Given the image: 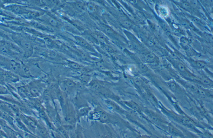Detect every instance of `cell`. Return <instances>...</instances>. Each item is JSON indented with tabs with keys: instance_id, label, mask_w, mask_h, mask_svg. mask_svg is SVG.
I'll return each mask as SVG.
<instances>
[{
	"instance_id": "cell-1",
	"label": "cell",
	"mask_w": 213,
	"mask_h": 138,
	"mask_svg": "<svg viewBox=\"0 0 213 138\" xmlns=\"http://www.w3.org/2000/svg\"><path fill=\"white\" fill-rule=\"evenodd\" d=\"M169 131L173 135L176 137H182L183 135L181 134V133L178 130L173 127V126H170L169 127Z\"/></svg>"
},
{
	"instance_id": "cell-2",
	"label": "cell",
	"mask_w": 213,
	"mask_h": 138,
	"mask_svg": "<svg viewBox=\"0 0 213 138\" xmlns=\"http://www.w3.org/2000/svg\"><path fill=\"white\" fill-rule=\"evenodd\" d=\"M21 45L27 50H29L31 48V45L28 41L26 40H23L21 42Z\"/></svg>"
},
{
	"instance_id": "cell-3",
	"label": "cell",
	"mask_w": 213,
	"mask_h": 138,
	"mask_svg": "<svg viewBox=\"0 0 213 138\" xmlns=\"http://www.w3.org/2000/svg\"><path fill=\"white\" fill-rule=\"evenodd\" d=\"M181 122L183 123V124H185V125H193V122L189 118L187 117H184L182 118L181 119Z\"/></svg>"
},
{
	"instance_id": "cell-4",
	"label": "cell",
	"mask_w": 213,
	"mask_h": 138,
	"mask_svg": "<svg viewBox=\"0 0 213 138\" xmlns=\"http://www.w3.org/2000/svg\"><path fill=\"white\" fill-rule=\"evenodd\" d=\"M155 58V56L153 54H149L145 57V60L147 62H151L153 61Z\"/></svg>"
},
{
	"instance_id": "cell-5",
	"label": "cell",
	"mask_w": 213,
	"mask_h": 138,
	"mask_svg": "<svg viewBox=\"0 0 213 138\" xmlns=\"http://www.w3.org/2000/svg\"><path fill=\"white\" fill-rule=\"evenodd\" d=\"M71 138H82V134L79 131H76L72 134Z\"/></svg>"
},
{
	"instance_id": "cell-6",
	"label": "cell",
	"mask_w": 213,
	"mask_h": 138,
	"mask_svg": "<svg viewBox=\"0 0 213 138\" xmlns=\"http://www.w3.org/2000/svg\"><path fill=\"white\" fill-rule=\"evenodd\" d=\"M201 81L206 85H209L211 83V82L210 80L206 78V77H202L201 78Z\"/></svg>"
},
{
	"instance_id": "cell-7",
	"label": "cell",
	"mask_w": 213,
	"mask_h": 138,
	"mask_svg": "<svg viewBox=\"0 0 213 138\" xmlns=\"http://www.w3.org/2000/svg\"><path fill=\"white\" fill-rule=\"evenodd\" d=\"M130 106L132 108H133L134 110H135V111H138L140 109L138 106L136 104V103L134 102H130Z\"/></svg>"
},
{
	"instance_id": "cell-8",
	"label": "cell",
	"mask_w": 213,
	"mask_h": 138,
	"mask_svg": "<svg viewBox=\"0 0 213 138\" xmlns=\"http://www.w3.org/2000/svg\"><path fill=\"white\" fill-rule=\"evenodd\" d=\"M87 9L91 12H93L96 11L95 8L94 7V5L92 4H89L87 5Z\"/></svg>"
},
{
	"instance_id": "cell-9",
	"label": "cell",
	"mask_w": 213,
	"mask_h": 138,
	"mask_svg": "<svg viewBox=\"0 0 213 138\" xmlns=\"http://www.w3.org/2000/svg\"><path fill=\"white\" fill-rule=\"evenodd\" d=\"M140 68L141 70L143 71H146L147 70V67L144 64L141 63L140 65Z\"/></svg>"
},
{
	"instance_id": "cell-10",
	"label": "cell",
	"mask_w": 213,
	"mask_h": 138,
	"mask_svg": "<svg viewBox=\"0 0 213 138\" xmlns=\"http://www.w3.org/2000/svg\"><path fill=\"white\" fill-rule=\"evenodd\" d=\"M30 93L33 95L37 94L38 93V89L36 88H33L30 89Z\"/></svg>"
},
{
	"instance_id": "cell-11",
	"label": "cell",
	"mask_w": 213,
	"mask_h": 138,
	"mask_svg": "<svg viewBox=\"0 0 213 138\" xmlns=\"http://www.w3.org/2000/svg\"><path fill=\"white\" fill-rule=\"evenodd\" d=\"M169 87L172 91H175L176 89V84L174 82H171L169 83Z\"/></svg>"
},
{
	"instance_id": "cell-12",
	"label": "cell",
	"mask_w": 213,
	"mask_h": 138,
	"mask_svg": "<svg viewBox=\"0 0 213 138\" xmlns=\"http://www.w3.org/2000/svg\"><path fill=\"white\" fill-rule=\"evenodd\" d=\"M78 41H79V42L81 43V44L84 46L86 47H89V45H88V44H87L86 42H85V40H82V39H78Z\"/></svg>"
},
{
	"instance_id": "cell-13",
	"label": "cell",
	"mask_w": 213,
	"mask_h": 138,
	"mask_svg": "<svg viewBox=\"0 0 213 138\" xmlns=\"http://www.w3.org/2000/svg\"><path fill=\"white\" fill-rule=\"evenodd\" d=\"M49 22L53 26H56L57 25V22L52 18H50L49 19Z\"/></svg>"
},
{
	"instance_id": "cell-14",
	"label": "cell",
	"mask_w": 213,
	"mask_h": 138,
	"mask_svg": "<svg viewBox=\"0 0 213 138\" xmlns=\"http://www.w3.org/2000/svg\"><path fill=\"white\" fill-rule=\"evenodd\" d=\"M196 64H197V66L198 67H200V68H203L206 66L205 63L204 62H202V61H197L196 62Z\"/></svg>"
},
{
	"instance_id": "cell-15",
	"label": "cell",
	"mask_w": 213,
	"mask_h": 138,
	"mask_svg": "<svg viewBox=\"0 0 213 138\" xmlns=\"http://www.w3.org/2000/svg\"><path fill=\"white\" fill-rule=\"evenodd\" d=\"M178 67L179 69L181 71H185V67H184V66H183V64H181V63H179V64L178 66Z\"/></svg>"
},
{
	"instance_id": "cell-16",
	"label": "cell",
	"mask_w": 213,
	"mask_h": 138,
	"mask_svg": "<svg viewBox=\"0 0 213 138\" xmlns=\"http://www.w3.org/2000/svg\"><path fill=\"white\" fill-rule=\"evenodd\" d=\"M197 92L199 94H200V96H205V92L204 91L201 90V89H199V90H197Z\"/></svg>"
},
{
	"instance_id": "cell-17",
	"label": "cell",
	"mask_w": 213,
	"mask_h": 138,
	"mask_svg": "<svg viewBox=\"0 0 213 138\" xmlns=\"http://www.w3.org/2000/svg\"><path fill=\"white\" fill-rule=\"evenodd\" d=\"M183 8L186 9H189L190 8V4L187 2L184 3H183Z\"/></svg>"
},
{
	"instance_id": "cell-18",
	"label": "cell",
	"mask_w": 213,
	"mask_h": 138,
	"mask_svg": "<svg viewBox=\"0 0 213 138\" xmlns=\"http://www.w3.org/2000/svg\"><path fill=\"white\" fill-rule=\"evenodd\" d=\"M66 84L68 86H70V87H73L75 85L74 83L71 81H68L66 82Z\"/></svg>"
},
{
	"instance_id": "cell-19",
	"label": "cell",
	"mask_w": 213,
	"mask_h": 138,
	"mask_svg": "<svg viewBox=\"0 0 213 138\" xmlns=\"http://www.w3.org/2000/svg\"><path fill=\"white\" fill-rule=\"evenodd\" d=\"M105 50H106L107 52H110L112 51V49L110 47L108 46H106L105 47Z\"/></svg>"
},
{
	"instance_id": "cell-20",
	"label": "cell",
	"mask_w": 213,
	"mask_h": 138,
	"mask_svg": "<svg viewBox=\"0 0 213 138\" xmlns=\"http://www.w3.org/2000/svg\"><path fill=\"white\" fill-rule=\"evenodd\" d=\"M182 40H181V42L182 43V44L184 45V46H186V45L187 44L188 41L187 39L183 38H182Z\"/></svg>"
},
{
	"instance_id": "cell-21",
	"label": "cell",
	"mask_w": 213,
	"mask_h": 138,
	"mask_svg": "<svg viewBox=\"0 0 213 138\" xmlns=\"http://www.w3.org/2000/svg\"><path fill=\"white\" fill-rule=\"evenodd\" d=\"M123 25L125 27H130L131 26V24L129 22H125L123 23Z\"/></svg>"
},
{
	"instance_id": "cell-22",
	"label": "cell",
	"mask_w": 213,
	"mask_h": 138,
	"mask_svg": "<svg viewBox=\"0 0 213 138\" xmlns=\"http://www.w3.org/2000/svg\"><path fill=\"white\" fill-rule=\"evenodd\" d=\"M76 7H77L78 9H82L83 8V5L82 3H76Z\"/></svg>"
},
{
	"instance_id": "cell-23",
	"label": "cell",
	"mask_w": 213,
	"mask_h": 138,
	"mask_svg": "<svg viewBox=\"0 0 213 138\" xmlns=\"http://www.w3.org/2000/svg\"><path fill=\"white\" fill-rule=\"evenodd\" d=\"M71 66L73 68H75V69H78V68H79V65L75 63H72Z\"/></svg>"
},
{
	"instance_id": "cell-24",
	"label": "cell",
	"mask_w": 213,
	"mask_h": 138,
	"mask_svg": "<svg viewBox=\"0 0 213 138\" xmlns=\"http://www.w3.org/2000/svg\"><path fill=\"white\" fill-rule=\"evenodd\" d=\"M106 31L108 34H111V33H113V31H112V29L110 28H107L106 29Z\"/></svg>"
},
{
	"instance_id": "cell-25",
	"label": "cell",
	"mask_w": 213,
	"mask_h": 138,
	"mask_svg": "<svg viewBox=\"0 0 213 138\" xmlns=\"http://www.w3.org/2000/svg\"><path fill=\"white\" fill-rule=\"evenodd\" d=\"M14 11H15L16 12H19V11H20V7H18V6H15V7L14 8Z\"/></svg>"
},
{
	"instance_id": "cell-26",
	"label": "cell",
	"mask_w": 213,
	"mask_h": 138,
	"mask_svg": "<svg viewBox=\"0 0 213 138\" xmlns=\"http://www.w3.org/2000/svg\"><path fill=\"white\" fill-rule=\"evenodd\" d=\"M98 38H99V40H102V41H103V40H105V38H104L102 36H98Z\"/></svg>"
},
{
	"instance_id": "cell-27",
	"label": "cell",
	"mask_w": 213,
	"mask_h": 138,
	"mask_svg": "<svg viewBox=\"0 0 213 138\" xmlns=\"http://www.w3.org/2000/svg\"><path fill=\"white\" fill-rule=\"evenodd\" d=\"M135 82L137 85H140L141 84L140 81H139L138 79H136L135 81Z\"/></svg>"
},
{
	"instance_id": "cell-28",
	"label": "cell",
	"mask_w": 213,
	"mask_h": 138,
	"mask_svg": "<svg viewBox=\"0 0 213 138\" xmlns=\"http://www.w3.org/2000/svg\"><path fill=\"white\" fill-rule=\"evenodd\" d=\"M3 92V90L2 88H0V94L1 93Z\"/></svg>"
},
{
	"instance_id": "cell-29",
	"label": "cell",
	"mask_w": 213,
	"mask_h": 138,
	"mask_svg": "<svg viewBox=\"0 0 213 138\" xmlns=\"http://www.w3.org/2000/svg\"><path fill=\"white\" fill-rule=\"evenodd\" d=\"M165 138H174L171 137H166Z\"/></svg>"
},
{
	"instance_id": "cell-30",
	"label": "cell",
	"mask_w": 213,
	"mask_h": 138,
	"mask_svg": "<svg viewBox=\"0 0 213 138\" xmlns=\"http://www.w3.org/2000/svg\"><path fill=\"white\" fill-rule=\"evenodd\" d=\"M1 11H0V14H1Z\"/></svg>"
}]
</instances>
